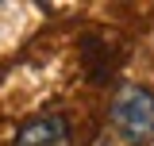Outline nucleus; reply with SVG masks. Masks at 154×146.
Listing matches in <instances>:
<instances>
[{
	"label": "nucleus",
	"mask_w": 154,
	"mask_h": 146,
	"mask_svg": "<svg viewBox=\"0 0 154 146\" xmlns=\"http://www.w3.org/2000/svg\"><path fill=\"white\" fill-rule=\"evenodd\" d=\"M112 131L127 146H146L154 138V92L146 85H123L112 96Z\"/></svg>",
	"instance_id": "f257e3e1"
},
{
	"label": "nucleus",
	"mask_w": 154,
	"mask_h": 146,
	"mask_svg": "<svg viewBox=\"0 0 154 146\" xmlns=\"http://www.w3.org/2000/svg\"><path fill=\"white\" fill-rule=\"evenodd\" d=\"M12 146H69V119L58 115V111L31 115V119L16 131Z\"/></svg>",
	"instance_id": "f03ea898"
}]
</instances>
